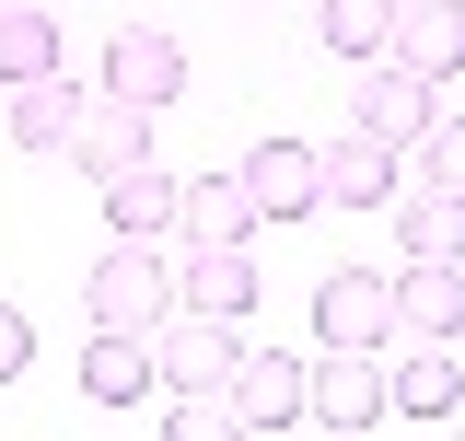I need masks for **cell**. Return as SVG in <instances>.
Masks as SVG:
<instances>
[{
	"label": "cell",
	"instance_id": "6",
	"mask_svg": "<svg viewBox=\"0 0 465 441\" xmlns=\"http://www.w3.org/2000/svg\"><path fill=\"white\" fill-rule=\"evenodd\" d=\"M384 58H396V70H419V82H454V70H465V0H396Z\"/></svg>",
	"mask_w": 465,
	"mask_h": 441
},
{
	"label": "cell",
	"instance_id": "21",
	"mask_svg": "<svg viewBox=\"0 0 465 441\" xmlns=\"http://www.w3.org/2000/svg\"><path fill=\"white\" fill-rule=\"evenodd\" d=\"M384 35H396V0H326V58H384Z\"/></svg>",
	"mask_w": 465,
	"mask_h": 441
},
{
	"label": "cell",
	"instance_id": "16",
	"mask_svg": "<svg viewBox=\"0 0 465 441\" xmlns=\"http://www.w3.org/2000/svg\"><path fill=\"white\" fill-rule=\"evenodd\" d=\"M396 326L407 337H454L465 326V268L454 256H407L396 268Z\"/></svg>",
	"mask_w": 465,
	"mask_h": 441
},
{
	"label": "cell",
	"instance_id": "1",
	"mask_svg": "<svg viewBox=\"0 0 465 441\" xmlns=\"http://www.w3.org/2000/svg\"><path fill=\"white\" fill-rule=\"evenodd\" d=\"M82 302H94V326H152V314H174V268L140 232H116L94 256V279H82Z\"/></svg>",
	"mask_w": 465,
	"mask_h": 441
},
{
	"label": "cell",
	"instance_id": "24",
	"mask_svg": "<svg viewBox=\"0 0 465 441\" xmlns=\"http://www.w3.org/2000/svg\"><path fill=\"white\" fill-rule=\"evenodd\" d=\"M12 372H35V326H24V314L0 302V384H12Z\"/></svg>",
	"mask_w": 465,
	"mask_h": 441
},
{
	"label": "cell",
	"instance_id": "7",
	"mask_svg": "<svg viewBox=\"0 0 465 441\" xmlns=\"http://www.w3.org/2000/svg\"><path fill=\"white\" fill-rule=\"evenodd\" d=\"M302 372L314 360H291V348H244L232 360V418L244 430H302Z\"/></svg>",
	"mask_w": 465,
	"mask_h": 441
},
{
	"label": "cell",
	"instance_id": "4",
	"mask_svg": "<svg viewBox=\"0 0 465 441\" xmlns=\"http://www.w3.org/2000/svg\"><path fill=\"white\" fill-rule=\"evenodd\" d=\"M314 174H326V198H338V210H396V186H407V174H396V140H372L361 116L314 152Z\"/></svg>",
	"mask_w": 465,
	"mask_h": 441
},
{
	"label": "cell",
	"instance_id": "18",
	"mask_svg": "<svg viewBox=\"0 0 465 441\" xmlns=\"http://www.w3.org/2000/svg\"><path fill=\"white\" fill-rule=\"evenodd\" d=\"M396 244H407V256H454V268H465V198H442V186L407 198V186H396Z\"/></svg>",
	"mask_w": 465,
	"mask_h": 441
},
{
	"label": "cell",
	"instance_id": "8",
	"mask_svg": "<svg viewBox=\"0 0 465 441\" xmlns=\"http://www.w3.org/2000/svg\"><path fill=\"white\" fill-rule=\"evenodd\" d=\"M174 314H256V256L244 244H186V268H174Z\"/></svg>",
	"mask_w": 465,
	"mask_h": 441
},
{
	"label": "cell",
	"instance_id": "13",
	"mask_svg": "<svg viewBox=\"0 0 465 441\" xmlns=\"http://www.w3.org/2000/svg\"><path fill=\"white\" fill-rule=\"evenodd\" d=\"M152 384H163L152 337H140V326H94V348H82V395H94V407H140Z\"/></svg>",
	"mask_w": 465,
	"mask_h": 441
},
{
	"label": "cell",
	"instance_id": "20",
	"mask_svg": "<svg viewBox=\"0 0 465 441\" xmlns=\"http://www.w3.org/2000/svg\"><path fill=\"white\" fill-rule=\"evenodd\" d=\"M47 70H58L47 0H0V82H47Z\"/></svg>",
	"mask_w": 465,
	"mask_h": 441
},
{
	"label": "cell",
	"instance_id": "12",
	"mask_svg": "<svg viewBox=\"0 0 465 441\" xmlns=\"http://www.w3.org/2000/svg\"><path fill=\"white\" fill-rule=\"evenodd\" d=\"M465 407V372L442 360V337H419L396 372H384V418H407V430H430V418H454Z\"/></svg>",
	"mask_w": 465,
	"mask_h": 441
},
{
	"label": "cell",
	"instance_id": "3",
	"mask_svg": "<svg viewBox=\"0 0 465 441\" xmlns=\"http://www.w3.org/2000/svg\"><path fill=\"white\" fill-rule=\"evenodd\" d=\"M314 326H326V348H384V337H396V279L326 268L314 279Z\"/></svg>",
	"mask_w": 465,
	"mask_h": 441
},
{
	"label": "cell",
	"instance_id": "11",
	"mask_svg": "<svg viewBox=\"0 0 465 441\" xmlns=\"http://www.w3.org/2000/svg\"><path fill=\"white\" fill-rule=\"evenodd\" d=\"M152 360H163V384H174V395H222L244 348H232V326H222V314H186V326H163V337H152Z\"/></svg>",
	"mask_w": 465,
	"mask_h": 441
},
{
	"label": "cell",
	"instance_id": "14",
	"mask_svg": "<svg viewBox=\"0 0 465 441\" xmlns=\"http://www.w3.org/2000/svg\"><path fill=\"white\" fill-rule=\"evenodd\" d=\"M256 186H244V174H198V186H174V232H186V244H244V232H256Z\"/></svg>",
	"mask_w": 465,
	"mask_h": 441
},
{
	"label": "cell",
	"instance_id": "9",
	"mask_svg": "<svg viewBox=\"0 0 465 441\" xmlns=\"http://www.w3.org/2000/svg\"><path fill=\"white\" fill-rule=\"evenodd\" d=\"M430 93H442V82H419V70H396V58H372V70H361V105H349V116H361L372 140H396V152H407V140H430V116H442Z\"/></svg>",
	"mask_w": 465,
	"mask_h": 441
},
{
	"label": "cell",
	"instance_id": "15",
	"mask_svg": "<svg viewBox=\"0 0 465 441\" xmlns=\"http://www.w3.org/2000/svg\"><path fill=\"white\" fill-rule=\"evenodd\" d=\"M244 186H256V210H268V220L326 210V174H314V152H302V140H256V152H244Z\"/></svg>",
	"mask_w": 465,
	"mask_h": 441
},
{
	"label": "cell",
	"instance_id": "2",
	"mask_svg": "<svg viewBox=\"0 0 465 441\" xmlns=\"http://www.w3.org/2000/svg\"><path fill=\"white\" fill-rule=\"evenodd\" d=\"M372 418H384L372 348H326V360L302 372V430H372Z\"/></svg>",
	"mask_w": 465,
	"mask_h": 441
},
{
	"label": "cell",
	"instance_id": "10",
	"mask_svg": "<svg viewBox=\"0 0 465 441\" xmlns=\"http://www.w3.org/2000/svg\"><path fill=\"white\" fill-rule=\"evenodd\" d=\"M105 93H128V105L163 116L174 93H186V47H174V35H152V24H128V35L105 47Z\"/></svg>",
	"mask_w": 465,
	"mask_h": 441
},
{
	"label": "cell",
	"instance_id": "5",
	"mask_svg": "<svg viewBox=\"0 0 465 441\" xmlns=\"http://www.w3.org/2000/svg\"><path fill=\"white\" fill-rule=\"evenodd\" d=\"M70 163L94 174H128V163H152V105H128V93H82V128H70Z\"/></svg>",
	"mask_w": 465,
	"mask_h": 441
},
{
	"label": "cell",
	"instance_id": "23",
	"mask_svg": "<svg viewBox=\"0 0 465 441\" xmlns=\"http://www.w3.org/2000/svg\"><path fill=\"white\" fill-rule=\"evenodd\" d=\"M222 430H244V418H232V384H222V395H186V407H174V441H222Z\"/></svg>",
	"mask_w": 465,
	"mask_h": 441
},
{
	"label": "cell",
	"instance_id": "19",
	"mask_svg": "<svg viewBox=\"0 0 465 441\" xmlns=\"http://www.w3.org/2000/svg\"><path fill=\"white\" fill-rule=\"evenodd\" d=\"M105 220H116V232H140V244H152V232H174V174H163V163L105 174Z\"/></svg>",
	"mask_w": 465,
	"mask_h": 441
},
{
	"label": "cell",
	"instance_id": "17",
	"mask_svg": "<svg viewBox=\"0 0 465 441\" xmlns=\"http://www.w3.org/2000/svg\"><path fill=\"white\" fill-rule=\"evenodd\" d=\"M70 128H82V93H70V82H12V140H24V152H35V163H47V152H70Z\"/></svg>",
	"mask_w": 465,
	"mask_h": 441
},
{
	"label": "cell",
	"instance_id": "22",
	"mask_svg": "<svg viewBox=\"0 0 465 441\" xmlns=\"http://www.w3.org/2000/svg\"><path fill=\"white\" fill-rule=\"evenodd\" d=\"M419 186L465 198V116H430V140H419Z\"/></svg>",
	"mask_w": 465,
	"mask_h": 441
}]
</instances>
